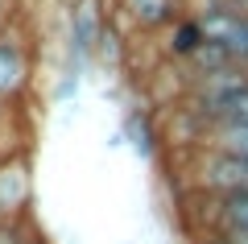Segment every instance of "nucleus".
I'll return each mask as SVG.
<instances>
[{
    "mask_svg": "<svg viewBox=\"0 0 248 244\" xmlns=\"http://www.w3.org/2000/svg\"><path fill=\"white\" fill-rule=\"evenodd\" d=\"M207 42H215L240 70H248V9L228 0H207V9L195 13Z\"/></svg>",
    "mask_w": 248,
    "mask_h": 244,
    "instance_id": "nucleus-2",
    "label": "nucleus"
},
{
    "mask_svg": "<svg viewBox=\"0 0 248 244\" xmlns=\"http://www.w3.org/2000/svg\"><path fill=\"white\" fill-rule=\"evenodd\" d=\"M215 124H240V129H248V91H240V96L219 112V120H215Z\"/></svg>",
    "mask_w": 248,
    "mask_h": 244,
    "instance_id": "nucleus-12",
    "label": "nucleus"
},
{
    "mask_svg": "<svg viewBox=\"0 0 248 244\" xmlns=\"http://www.w3.org/2000/svg\"><path fill=\"white\" fill-rule=\"evenodd\" d=\"M13 25V0H0V29Z\"/></svg>",
    "mask_w": 248,
    "mask_h": 244,
    "instance_id": "nucleus-16",
    "label": "nucleus"
},
{
    "mask_svg": "<svg viewBox=\"0 0 248 244\" xmlns=\"http://www.w3.org/2000/svg\"><path fill=\"white\" fill-rule=\"evenodd\" d=\"M33 79V46L21 29H0V104H17Z\"/></svg>",
    "mask_w": 248,
    "mask_h": 244,
    "instance_id": "nucleus-5",
    "label": "nucleus"
},
{
    "mask_svg": "<svg viewBox=\"0 0 248 244\" xmlns=\"http://www.w3.org/2000/svg\"><path fill=\"white\" fill-rule=\"evenodd\" d=\"M199 145L223 149V153L244 157V162H248V129H240V124H211V129L203 132V141H199Z\"/></svg>",
    "mask_w": 248,
    "mask_h": 244,
    "instance_id": "nucleus-10",
    "label": "nucleus"
},
{
    "mask_svg": "<svg viewBox=\"0 0 248 244\" xmlns=\"http://www.w3.org/2000/svg\"><path fill=\"white\" fill-rule=\"evenodd\" d=\"M33 207V157L25 145L0 149V224L29 219Z\"/></svg>",
    "mask_w": 248,
    "mask_h": 244,
    "instance_id": "nucleus-3",
    "label": "nucleus"
},
{
    "mask_svg": "<svg viewBox=\"0 0 248 244\" xmlns=\"http://www.w3.org/2000/svg\"><path fill=\"white\" fill-rule=\"evenodd\" d=\"M116 132H120V141H124L128 149H133V153L141 157V162H153V157H157L161 137H157V124H153V116L145 112V108H128Z\"/></svg>",
    "mask_w": 248,
    "mask_h": 244,
    "instance_id": "nucleus-7",
    "label": "nucleus"
},
{
    "mask_svg": "<svg viewBox=\"0 0 248 244\" xmlns=\"http://www.w3.org/2000/svg\"><path fill=\"white\" fill-rule=\"evenodd\" d=\"M203 244H248V232L244 228H215L203 236Z\"/></svg>",
    "mask_w": 248,
    "mask_h": 244,
    "instance_id": "nucleus-14",
    "label": "nucleus"
},
{
    "mask_svg": "<svg viewBox=\"0 0 248 244\" xmlns=\"http://www.w3.org/2000/svg\"><path fill=\"white\" fill-rule=\"evenodd\" d=\"M25 244H46V236H37L33 228H29V236H25Z\"/></svg>",
    "mask_w": 248,
    "mask_h": 244,
    "instance_id": "nucleus-18",
    "label": "nucleus"
},
{
    "mask_svg": "<svg viewBox=\"0 0 248 244\" xmlns=\"http://www.w3.org/2000/svg\"><path fill=\"white\" fill-rule=\"evenodd\" d=\"M79 87H83V79L71 75V70H62L58 83H54V99L58 104H71V99H79Z\"/></svg>",
    "mask_w": 248,
    "mask_h": 244,
    "instance_id": "nucleus-13",
    "label": "nucleus"
},
{
    "mask_svg": "<svg viewBox=\"0 0 248 244\" xmlns=\"http://www.w3.org/2000/svg\"><path fill=\"white\" fill-rule=\"evenodd\" d=\"M108 0H66V62L62 70L71 75H87V66L95 62V42L104 33V25L112 21V13L104 9Z\"/></svg>",
    "mask_w": 248,
    "mask_h": 244,
    "instance_id": "nucleus-1",
    "label": "nucleus"
},
{
    "mask_svg": "<svg viewBox=\"0 0 248 244\" xmlns=\"http://www.w3.org/2000/svg\"><path fill=\"white\" fill-rule=\"evenodd\" d=\"M9 112H13V104H0V129H4V120H9ZM0 149H9V145H0Z\"/></svg>",
    "mask_w": 248,
    "mask_h": 244,
    "instance_id": "nucleus-17",
    "label": "nucleus"
},
{
    "mask_svg": "<svg viewBox=\"0 0 248 244\" xmlns=\"http://www.w3.org/2000/svg\"><path fill=\"white\" fill-rule=\"evenodd\" d=\"M29 219H13V224H0V244H25L29 236Z\"/></svg>",
    "mask_w": 248,
    "mask_h": 244,
    "instance_id": "nucleus-15",
    "label": "nucleus"
},
{
    "mask_svg": "<svg viewBox=\"0 0 248 244\" xmlns=\"http://www.w3.org/2000/svg\"><path fill=\"white\" fill-rule=\"evenodd\" d=\"M195 186H199V195H211V199L240 195V191H248V162L203 145L195 153Z\"/></svg>",
    "mask_w": 248,
    "mask_h": 244,
    "instance_id": "nucleus-4",
    "label": "nucleus"
},
{
    "mask_svg": "<svg viewBox=\"0 0 248 244\" xmlns=\"http://www.w3.org/2000/svg\"><path fill=\"white\" fill-rule=\"evenodd\" d=\"M203 199H211V195H203ZM215 228H244L248 232V191L211 199V232Z\"/></svg>",
    "mask_w": 248,
    "mask_h": 244,
    "instance_id": "nucleus-9",
    "label": "nucleus"
},
{
    "mask_svg": "<svg viewBox=\"0 0 248 244\" xmlns=\"http://www.w3.org/2000/svg\"><path fill=\"white\" fill-rule=\"evenodd\" d=\"M95 62L120 70V62H124V33L116 29V21H108L104 33H99V42H95Z\"/></svg>",
    "mask_w": 248,
    "mask_h": 244,
    "instance_id": "nucleus-11",
    "label": "nucleus"
},
{
    "mask_svg": "<svg viewBox=\"0 0 248 244\" xmlns=\"http://www.w3.org/2000/svg\"><path fill=\"white\" fill-rule=\"evenodd\" d=\"M116 9L128 17V25L141 33H166L182 17L186 0H116Z\"/></svg>",
    "mask_w": 248,
    "mask_h": 244,
    "instance_id": "nucleus-6",
    "label": "nucleus"
},
{
    "mask_svg": "<svg viewBox=\"0 0 248 244\" xmlns=\"http://www.w3.org/2000/svg\"><path fill=\"white\" fill-rule=\"evenodd\" d=\"M203 42H207V37H203V29H199L195 13H182V17L166 29V54L178 58V62H190L199 50H203Z\"/></svg>",
    "mask_w": 248,
    "mask_h": 244,
    "instance_id": "nucleus-8",
    "label": "nucleus"
}]
</instances>
